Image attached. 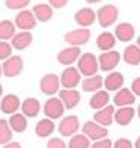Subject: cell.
Wrapping results in <instances>:
<instances>
[{
  "label": "cell",
  "mask_w": 140,
  "mask_h": 148,
  "mask_svg": "<svg viewBox=\"0 0 140 148\" xmlns=\"http://www.w3.org/2000/svg\"><path fill=\"white\" fill-rule=\"evenodd\" d=\"M134 34H136V30L134 27L131 25L130 22H121L115 27V39H118L120 42H130L131 39H134Z\"/></svg>",
  "instance_id": "cell-21"
},
{
  "label": "cell",
  "mask_w": 140,
  "mask_h": 148,
  "mask_svg": "<svg viewBox=\"0 0 140 148\" xmlns=\"http://www.w3.org/2000/svg\"><path fill=\"white\" fill-rule=\"evenodd\" d=\"M81 88L84 92H97L103 88V77L99 76V74H94V76L87 77L86 80H83Z\"/></svg>",
  "instance_id": "cell-28"
},
{
  "label": "cell",
  "mask_w": 140,
  "mask_h": 148,
  "mask_svg": "<svg viewBox=\"0 0 140 148\" xmlns=\"http://www.w3.org/2000/svg\"><path fill=\"white\" fill-rule=\"evenodd\" d=\"M55 129H56L55 121L52 119L44 117L35 125V135L39 138H47V136H50V135L55 132Z\"/></svg>",
  "instance_id": "cell-25"
},
{
  "label": "cell",
  "mask_w": 140,
  "mask_h": 148,
  "mask_svg": "<svg viewBox=\"0 0 140 148\" xmlns=\"http://www.w3.org/2000/svg\"><path fill=\"white\" fill-rule=\"evenodd\" d=\"M136 116V110L133 107H120V110L113 114V121H117L120 126H128Z\"/></svg>",
  "instance_id": "cell-19"
},
{
  "label": "cell",
  "mask_w": 140,
  "mask_h": 148,
  "mask_svg": "<svg viewBox=\"0 0 140 148\" xmlns=\"http://www.w3.org/2000/svg\"><path fill=\"white\" fill-rule=\"evenodd\" d=\"M12 56V45L6 40H0V61H5Z\"/></svg>",
  "instance_id": "cell-34"
},
{
  "label": "cell",
  "mask_w": 140,
  "mask_h": 148,
  "mask_svg": "<svg viewBox=\"0 0 140 148\" xmlns=\"http://www.w3.org/2000/svg\"><path fill=\"white\" fill-rule=\"evenodd\" d=\"M59 82H60V86L63 89H75L81 82V74L75 67L69 65L62 71Z\"/></svg>",
  "instance_id": "cell-3"
},
{
  "label": "cell",
  "mask_w": 140,
  "mask_h": 148,
  "mask_svg": "<svg viewBox=\"0 0 140 148\" xmlns=\"http://www.w3.org/2000/svg\"><path fill=\"white\" fill-rule=\"evenodd\" d=\"M6 8L7 9H12V10H22L25 9L30 3L31 0H6Z\"/></svg>",
  "instance_id": "cell-33"
},
{
  "label": "cell",
  "mask_w": 140,
  "mask_h": 148,
  "mask_svg": "<svg viewBox=\"0 0 140 148\" xmlns=\"http://www.w3.org/2000/svg\"><path fill=\"white\" fill-rule=\"evenodd\" d=\"M133 145H134V148H140V136L136 139V142H134Z\"/></svg>",
  "instance_id": "cell-41"
},
{
  "label": "cell",
  "mask_w": 140,
  "mask_h": 148,
  "mask_svg": "<svg viewBox=\"0 0 140 148\" xmlns=\"http://www.w3.org/2000/svg\"><path fill=\"white\" fill-rule=\"evenodd\" d=\"M12 129L9 126V121L5 119H0V145H5L12 141Z\"/></svg>",
  "instance_id": "cell-32"
},
{
  "label": "cell",
  "mask_w": 140,
  "mask_h": 148,
  "mask_svg": "<svg viewBox=\"0 0 140 148\" xmlns=\"http://www.w3.org/2000/svg\"><path fill=\"white\" fill-rule=\"evenodd\" d=\"M113 102L118 107H131L136 102V96L130 89L121 88L120 90H117L115 96H113Z\"/></svg>",
  "instance_id": "cell-22"
},
{
  "label": "cell",
  "mask_w": 140,
  "mask_h": 148,
  "mask_svg": "<svg viewBox=\"0 0 140 148\" xmlns=\"http://www.w3.org/2000/svg\"><path fill=\"white\" fill-rule=\"evenodd\" d=\"M137 116H139V119H140V105H139V108H137Z\"/></svg>",
  "instance_id": "cell-44"
},
{
  "label": "cell",
  "mask_w": 140,
  "mask_h": 148,
  "mask_svg": "<svg viewBox=\"0 0 140 148\" xmlns=\"http://www.w3.org/2000/svg\"><path fill=\"white\" fill-rule=\"evenodd\" d=\"M15 25L21 31H31L37 25V19L33 15L31 10L22 9V10L18 12V15L15 16Z\"/></svg>",
  "instance_id": "cell-9"
},
{
  "label": "cell",
  "mask_w": 140,
  "mask_h": 148,
  "mask_svg": "<svg viewBox=\"0 0 140 148\" xmlns=\"http://www.w3.org/2000/svg\"><path fill=\"white\" fill-rule=\"evenodd\" d=\"M3 148H22V147H21V144H19V142H15V141H10V142L5 144V145H3Z\"/></svg>",
  "instance_id": "cell-40"
},
{
  "label": "cell",
  "mask_w": 140,
  "mask_h": 148,
  "mask_svg": "<svg viewBox=\"0 0 140 148\" xmlns=\"http://www.w3.org/2000/svg\"><path fill=\"white\" fill-rule=\"evenodd\" d=\"M137 46H139V49H140V36H139V39H137Z\"/></svg>",
  "instance_id": "cell-45"
},
{
  "label": "cell",
  "mask_w": 140,
  "mask_h": 148,
  "mask_svg": "<svg viewBox=\"0 0 140 148\" xmlns=\"http://www.w3.org/2000/svg\"><path fill=\"white\" fill-rule=\"evenodd\" d=\"M109 99H111V96H109L108 90H102L100 89V90L94 92V95L90 98L88 105H90V108H93V110H100V108H103V107L108 105Z\"/></svg>",
  "instance_id": "cell-27"
},
{
  "label": "cell",
  "mask_w": 140,
  "mask_h": 148,
  "mask_svg": "<svg viewBox=\"0 0 140 148\" xmlns=\"http://www.w3.org/2000/svg\"><path fill=\"white\" fill-rule=\"evenodd\" d=\"M115 43H117L115 36H113L112 33H109V31L100 33V34L97 36V39H96V46H97L99 51H102V52L112 51L113 46H115Z\"/></svg>",
  "instance_id": "cell-23"
},
{
  "label": "cell",
  "mask_w": 140,
  "mask_h": 148,
  "mask_svg": "<svg viewBox=\"0 0 140 148\" xmlns=\"http://www.w3.org/2000/svg\"><path fill=\"white\" fill-rule=\"evenodd\" d=\"M43 113L47 119H52V120H58L63 116V113H65V107H63L62 101L59 99V98H49V99L44 102L43 105Z\"/></svg>",
  "instance_id": "cell-5"
},
{
  "label": "cell",
  "mask_w": 140,
  "mask_h": 148,
  "mask_svg": "<svg viewBox=\"0 0 140 148\" xmlns=\"http://www.w3.org/2000/svg\"><path fill=\"white\" fill-rule=\"evenodd\" d=\"M33 15L35 16L37 21L40 22H47L53 18V8L49 3H39L33 8Z\"/></svg>",
  "instance_id": "cell-24"
},
{
  "label": "cell",
  "mask_w": 140,
  "mask_h": 148,
  "mask_svg": "<svg viewBox=\"0 0 140 148\" xmlns=\"http://www.w3.org/2000/svg\"><path fill=\"white\" fill-rule=\"evenodd\" d=\"M74 21L83 28L90 27L96 21V12L92 8H81V9H78L77 12H75Z\"/></svg>",
  "instance_id": "cell-14"
},
{
  "label": "cell",
  "mask_w": 140,
  "mask_h": 148,
  "mask_svg": "<svg viewBox=\"0 0 140 148\" xmlns=\"http://www.w3.org/2000/svg\"><path fill=\"white\" fill-rule=\"evenodd\" d=\"M58 98L62 101L65 110H72V108H75L80 104L81 93L77 89H60Z\"/></svg>",
  "instance_id": "cell-12"
},
{
  "label": "cell",
  "mask_w": 140,
  "mask_h": 148,
  "mask_svg": "<svg viewBox=\"0 0 140 148\" xmlns=\"http://www.w3.org/2000/svg\"><path fill=\"white\" fill-rule=\"evenodd\" d=\"M33 39L34 37L31 31H19L10 39V45L16 51H24V49H27L33 43Z\"/></svg>",
  "instance_id": "cell-17"
},
{
  "label": "cell",
  "mask_w": 140,
  "mask_h": 148,
  "mask_svg": "<svg viewBox=\"0 0 140 148\" xmlns=\"http://www.w3.org/2000/svg\"><path fill=\"white\" fill-rule=\"evenodd\" d=\"M83 133L90 141H99V139H103L108 136V127L99 125L94 120H90L83 125Z\"/></svg>",
  "instance_id": "cell-7"
},
{
  "label": "cell",
  "mask_w": 140,
  "mask_h": 148,
  "mask_svg": "<svg viewBox=\"0 0 140 148\" xmlns=\"http://www.w3.org/2000/svg\"><path fill=\"white\" fill-rule=\"evenodd\" d=\"M59 133L62 136H68L71 138L72 135H75L80 130V119L77 116H67L63 117L59 123V127H58Z\"/></svg>",
  "instance_id": "cell-10"
},
{
  "label": "cell",
  "mask_w": 140,
  "mask_h": 148,
  "mask_svg": "<svg viewBox=\"0 0 140 148\" xmlns=\"http://www.w3.org/2000/svg\"><path fill=\"white\" fill-rule=\"evenodd\" d=\"M40 110H41V104L35 98H27V99H24V102H21V111L27 119L37 117Z\"/></svg>",
  "instance_id": "cell-16"
},
{
  "label": "cell",
  "mask_w": 140,
  "mask_h": 148,
  "mask_svg": "<svg viewBox=\"0 0 140 148\" xmlns=\"http://www.w3.org/2000/svg\"><path fill=\"white\" fill-rule=\"evenodd\" d=\"M0 76H3V71H2V64H0Z\"/></svg>",
  "instance_id": "cell-46"
},
{
  "label": "cell",
  "mask_w": 140,
  "mask_h": 148,
  "mask_svg": "<svg viewBox=\"0 0 140 148\" xmlns=\"http://www.w3.org/2000/svg\"><path fill=\"white\" fill-rule=\"evenodd\" d=\"M77 70L80 71V74H83L86 77L94 76V74H97V70H99L97 58L90 52H86V53L80 55V58L77 61Z\"/></svg>",
  "instance_id": "cell-1"
},
{
  "label": "cell",
  "mask_w": 140,
  "mask_h": 148,
  "mask_svg": "<svg viewBox=\"0 0 140 148\" xmlns=\"http://www.w3.org/2000/svg\"><path fill=\"white\" fill-rule=\"evenodd\" d=\"M122 59L124 62H127L128 65H139L140 64V49L137 45H130L124 49L122 53Z\"/></svg>",
  "instance_id": "cell-29"
},
{
  "label": "cell",
  "mask_w": 140,
  "mask_h": 148,
  "mask_svg": "<svg viewBox=\"0 0 140 148\" xmlns=\"http://www.w3.org/2000/svg\"><path fill=\"white\" fill-rule=\"evenodd\" d=\"M118 15H120V12L115 5H105L96 12V21L99 22L100 27L108 28L117 22Z\"/></svg>",
  "instance_id": "cell-2"
},
{
  "label": "cell",
  "mask_w": 140,
  "mask_h": 148,
  "mask_svg": "<svg viewBox=\"0 0 140 148\" xmlns=\"http://www.w3.org/2000/svg\"><path fill=\"white\" fill-rule=\"evenodd\" d=\"M68 2L69 0H49V5L53 9H62L68 5Z\"/></svg>",
  "instance_id": "cell-38"
},
{
  "label": "cell",
  "mask_w": 140,
  "mask_h": 148,
  "mask_svg": "<svg viewBox=\"0 0 140 148\" xmlns=\"http://www.w3.org/2000/svg\"><path fill=\"white\" fill-rule=\"evenodd\" d=\"M121 61V55L117 51H108V52H102L100 56L97 58L99 68L102 71H113Z\"/></svg>",
  "instance_id": "cell-8"
},
{
  "label": "cell",
  "mask_w": 140,
  "mask_h": 148,
  "mask_svg": "<svg viewBox=\"0 0 140 148\" xmlns=\"http://www.w3.org/2000/svg\"><path fill=\"white\" fill-rule=\"evenodd\" d=\"M90 148H112V141L108 138L99 139V141H94V144L90 145Z\"/></svg>",
  "instance_id": "cell-37"
},
{
  "label": "cell",
  "mask_w": 140,
  "mask_h": 148,
  "mask_svg": "<svg viewBox=\"0 0 140 148\" xmlns=\"http://www.w3.org/2000/svg\"><path fill=\"white\" fill-rule=\"evenodd\" d=\"M46 148H68V145L63 142L60 138H50Z\"/></svg>",
  "instance_id": "cell-36"
},
{
  "label": "cell",
  "mask_w": 140,
  "mask_h": 148,
  "mask_svg": "<svg viewBox=\"0 0 140 148\" xmlns=\"http://www.w3.org/2000/svg\"><path fill=\"white\" fill-rule=\"evenodd\" d=\"M112 148H134L133 142L127 138H120L112 144Z\"/></svg>",
  "instance_id": "cell-35"
},
{
  "label": "cell",
  "mask_w": 140,
  "mask_h": 148,
  "mask_svg": "<svg viewBox=\"0 0 140 148\" xmlns=\"http://www.w3.org/2000/svg\"><path fill=\"white\" fill-rule=\"evenodd\" d=\"M92 37V33L88 28H77V30H71L68 31L65 36H63V39L65 42L69 45V46H83L86 43H88Z\"/></svg>",
  "instance_id": "cell-6"
},
{
  "label": "cell",
  "mask_w": 140,
  "mask_h": 148,
  "mask_svg": "<svg viewBox=\"0 0 140 148\" xmlns=\"http://www.w3.org/2000/svg\"><path fill=\"white\" fill-rule=\"evenodd\" d=\"M2 95H3V86L0 84V98H2Z\"/></svg>",
  "instance_id": "cell-43"
},
{
  "label": "cell",
  "mask_w": 140,
  "mask_h": 148,
  "mask_svg": "<svg viewBox=\"0 0 140 148\" xmlns=\"http://www.w3.org/2000/svg\"><path fill=\"white\" fill-rule=\"evenodd\" d=\"M7 121H9L10 129L14 130V132H16V133H21L24 130H27V127H28L27 117H25L22 113H14V114H10V119Z\"/></svg>",
  "instance_id": "cell-26"
},
{
  "label": "cell",
  "mask_w": 140,
  "mask_h": 148,
  "mask_svg": "<svg viewBox=\"0 0 140 148\" xmlns=\"http://www.w3.org/2000/svg\"><path fill=\"white\" fill-rule=\"evenodd\" d=\"M113 114H115V108L108 104L106 107L100 108L97 113H94V121L102 125V126L108 127L113 123Z\"/></svg>",
  "instance_id": "cell-20"
},
{
  "label": "cell",
  "mask_w": 140,
  "mask_h": 148,
  "mask_svg": "<svg viewBox=\"0 0 140 148\" xmlns=\"http://www.w3.org/2000/svg\"><path fill=\"white\" fill-rule=\"evenodd\" d=\"M86 2H87L88 5H94V3H99V2H102V0H86Z\"/></svg>",
  "instance_id": "cell-42"
},
{
  "label": "cell",
  "mask_w": 140,
  "mask_h": 148,
  "mask_svg": "<svg viewBox=\"0 0 140 148\" xmlns=\"http://www.w3.org/2000/svg\"><path fill=\"white\" fill-rule=\"evenodd\" d=\"M60 88V82H59V76L56 74H46V76L41 77L40 80V90L47 95V96H53L59 92Z\"/></svg>",
  "instance_id": "cell-11"
},
{
  "label": "cell",
  "mask_w": 140,
  "mask_h": 148,
  "mask_svg": "<svg viewBox=\"0 0 140 148\" xmlns=\"http://www.w3.org/2000/svg\"><path fill=\"white\" fill-rule=\"evenodd\" d=\"M16 34V25L15 22H12L9 19L0 21V40H10L12 37Z\"/></svg>",
  "instance_id": "cell-30"
},
{
  "label": "cell",
  "mask_w": 140,
  "mask_h": 148,
  "mask_svg": "<svg viewBox=\"0 0 140 148\" xmlns=\"http://www.w3.org/2000/svg\"><path fill=\"white\" fill-rule=\"evenodd\" d=\"M24 70V61L19 55H12L7 59L3 61L2 64V71H3V76L6 77H16L22 73Z\"/></svg>",
  "instance_id": "cell-4"
},
{
  "label": "cell",
  "mask_w": 140,
  "mask_h": 148,
  "mask_svg": "<svg viewBox=\"0 0 140 148\" xmlns=\"http://www.w3.org/2000/svg\"><path fill=\"white\" fill-rule=\"evenodd\" d=\"M103 86L108 92H117L124 86V76L118 71H111L106 79H103Z\"/></svg>",
  "instance_id": "cell-18"
},
{
  "label": "cell",
  "mask_w": 140,
  "mask_h": 148,
  "mask_svg": "<svg viewBox=\"0 0 140 148\" xmlns=\"http://www.w3.org/2000/svg\"><path fill=\"white\" fill-rule=\"evenodd\" d=\"M130 90L134 93V96H140V77H137L131 82V89Z\"/></svg>",
  "instance_id": "cell-39"
},
{
  "label": "cell",
  "mask_w": 140,
  "mask_h": 148,
  "mask_svg": "<svg viewBox=\"0 0 140 148\" xmlns=\"http://www.w3.org/2000/svg\"><path fill=\"white\" fill-rule=\"evenodd\" d=\"M90 139L84 133H75L71 136L68 148H90Z\"/></svg>",
  "instance_id": "cell-31"
},
{
  "label": "cell",
  "mask_w": 140,
  "mask_h": 148,
  "mask_svg": "<svg viewBox=\"0 0 140 148\" xmlns=\"http://www.w3.org/2000/svg\"><path fill=\"white\" fill-rule=\"evenodd\" d=\"M80 55H81V49L78 46H68L65 49H62L58 53V62L62 64V65L69 67L74 62H77Z\"/></svg>",
  "instance_id": "cell-13"
},
{
  "label": "cell",
  "mask_w": 140,
  "mask_h": 148,
  "mask_svg": "<svg viewBox=\"0 0 140 148\" xmlns=\"http://www.w3.org/2000/svg\"><path fill=\"white\" fill-rule=\"evenodd\" d=\"M21 108V99L19 96L15 95V93H7L2 98L0 101V110L3 111L5 114H14Z\"/></svg>",
  "instance_id": "cell-15"
}]
</instances>
